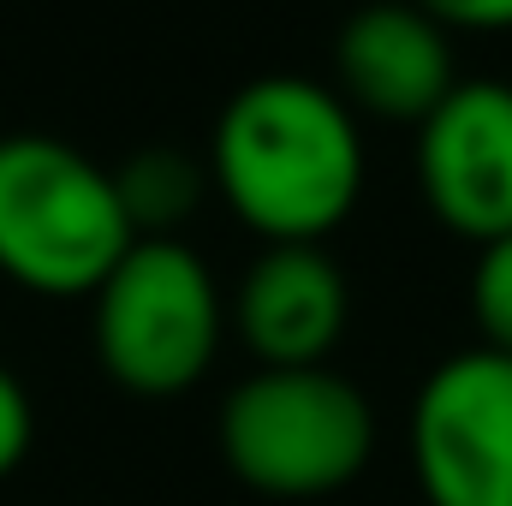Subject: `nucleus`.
Here are the masks:
<instances>
[{
	"label": "nucleus",
	"mask_w": 512,
	"mask_h": 506,
	"mask_svg": "<svg viewBox=\"0 0 512 506\" xmlns=\"http://www.w3.org/2000/svg\"><path fill=\"white\" fill-rule=\"evenodd\" d=\"M209 185L268 245H322L364 197V131L340 90L268 72L215 120Z\"/></svg>",
	"instance_id": "obj_1"
},
{
	"label": "nucleus",
	"mask_w": 512,
	"mask_h": 506,
	"mask_svg": "<svg viewBox=\"0 0 512 506\" xmlns=\"http://www.w3.org/2000/svg\"><path fill=\"white\" fill-rule=\"evenodd\" d=\"M137 245L114 173L84 149L18 131L0 137V274L36 298H96Z\"/></svg>",
	"instance_id": "obj_2"
},
{
	"label": "nucleus",
	"mask_w": 512,
	"mask_h": 506,
	"mask_svg": "<svg viewBox=\"0 0 512 506\" xmlns=\"http://www.w3.org/2000/svg\"><path fill=\"white\" fill-rule=\"evenodd\" d=\"M221 459L262 501H328L376 459V411L328 364L256 370L221 405Z\"/></svg>",
	"instance_id": "obj_3"
},
{
	"label": "nucleus",
	"mask_w": 512,
	"mask_h": 506,
	"mask_svg": "<svg viewBox=\"0 0 512 506\" xmlns=\"http://www.w3.org/2000/svg\"><path fill=\"white\" fill-rule=\"evenodd\" d=\"M96 358L137 399H179L209 376L227 304L209 262L185 239H137L96 286Z\"/></svg>",
	"instance_id": "obj_4"
},
{
	"label": "nucleus",
	"mask_w": 512,
	"mask_h": 506,
	"mask_svg": "<svg viewBox=\"0 0 512 506\" xmlns=\"http://www.w3.org/2000/svg\"><path fill=\"white\" fill-rule=\"evenodd\" d=\"M405 441L429 506H512V358L471 346L435 364Z\"/></svg>",
	"instance_id": "obj_5"
},
{
	"label": "nucleus",
	"mask_w": 512,
	"mask_h": 506,
	"mask_svg": "<svg viewBox=\"0 0 512 506\" xmlns=\"http://www.w3.org/2000/svg\"><path fill=\"white\" fill-rule=\"evenodd\" d=\"M417 185L435 221L471 245L512 233V84L459 78L417 126Z\"/></svg>",
	"instance_id": "obj_6"
},
{
	"label": "nucleus",
	"mask_w": 512,
	"mask_h": 506,
	"mask_svg": "<svg viewBox=\"0 0 512 506\" xmlns=\"http://www.w3.org/2000/svg\"><path fill=\"white\" fill-rule=\"evenodd\" d=\"M334 72H340L346 108H364V114L399 120V126H423L447 102V90L459 84L447 30L411 0L358 6L340 24Z\"/></svg>",
	"instance_id": "obj_7"
},
{
	"label": "nucleus",
	"mask_w": 512,
	"mask_h": 506,
	"mask_svg": "<svg viewBox=\"0 0 512 506\" xmlns=\"http://www.w3.org/2000/svg\"><path fill=\"white\" fill-rule=\"evenodd\" d=\"M352 316V292L340 262L322 245H268L245 268L233 322L262 370H310L328 364Z\"/></svg>",
	"instance_id": "obj_8"
},
{
	"label": "nucleus",
	"mask_w": 512,
	"mask_h": 506,
	"mask_svg": "<svg viewBox=\"0 0 512 506\" xmlns=\"http://www.w3.org/2000/svg\"><path fill=\"white\" fill-rule=\"evenodd\" d=\"M114 191L126 203V221L137 239H173L185 215H197L209 191V167L179 149H137L126 167H114Z\"/></svg>",
	"instance_id": "obj_9"
},
{
	"label": "nucleus",
	"mask_w": 512,
	"mask_h": 506,
	"mask_svg": "<svg viewBox=\"0 0 512 506\" xmlns=\"http://www.w3.org/2000/svg\"><path fill=\"white\" fill-rule=\"evenodd\" d=\"M471 316H477V328H483V346L512 358V233L495 239V245H477Z\"/></svg>",
	"instance_id": "obj_10"
},
{
	"label": "nucleus",
	"mask_w": 512,
	"mask_h": 506,
	"mask_svg": "<svg viewBox=\"0 0 512 506\" xmlns=\"http://www.w3.org/2000/svg\"><path fill=\"white\" fill-rule=\"evenodd\" d=\"M30 441H36V405L24 393V381L0 364V483L24 465Z\"/></svg>",
	"instance_id": "obj_11"
},
{
	"label": "nucleus",
	"mask_w": 512,
	"mask_h": 506,
	"mask_svg": "<svg viewBox=\"0 0 512 506\" xmlns=\"http://www.w3.org/2000/svg\"><path fill=\"white\" fill-rule=\"evenodd\" d=\"M441 30H512V0H411Z\"/></svg>",
	"instance_id": "obj_12"
}]
</instances>
